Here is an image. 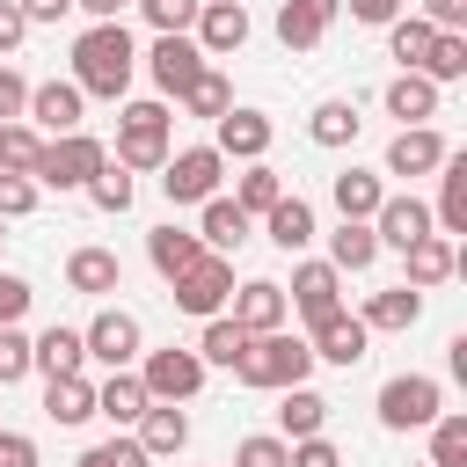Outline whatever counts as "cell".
<instances>
[{
    "label": "cell",
    "instance_id": "1",
    "mask_svg": "<svg viewBox=\"0 0 467 467\" xmlns=\"http://www.w3.org/2000/svg\"><path fill=\"white\" fill-rule=\"evenodd\" d=\"M131 73H139V44H131L124 22H88V29L73 36V88H80V95L124 102Z\"/></svg>",
    "mask_w": 467,
    "mask_h": 467
},
{
    "label": "cell",
    "instance_id": "2",
    "mask_svg": "<svg viewBox=\"0 0 467 467\" xmlns=\"http://www.w3.org/2000/svg\"><path fill=\"white\" fill-rule=\"evenodd\" d=\"M306 372H314V343L292 336V328H263V336H248V350H241V365H234V379L255 387V394L299 387Z\"/></svg>",
    "mask_w": 467,
    "mask_h": 467
},
{
    "label": "cell",
    "instance_id": "3",
    "mask_svg": "<svg viewBox=\"0 0 467 467\" xmlns=\"http://www.w3.org/2000/svg\"><path fill=\"white\" fill-rule=\"evenodd\" d=\"M175 117H168V102H124L117 109V168H131V175H146V168H161L175 146Z\"/></svg>",
    "mask_w": 467,
    "mask_h": 467
},
{
    "label": "cell",
    "instance_id": "4",
    "mask_svg": "<svg viewBox=\"0 0 467 467\" xmlns=\"http://www.w3.org/2000/svg\"><path fill=\"white\" fill-rule=\"evenodd\" d=\"M109 161V146L95 139V131H58V139H44V153H36V190H88V175Z\"/></svg>",
    "mask_w": 467,
    "mask_h": 467
},
{
    "label": "cell",
    "instance_id": "5",
    "mask_svg": "<svg viewBox=\"0 0 467 467\" xmlns=\"http://www.w3.org/2000/svg\"><path fill=\"white\" fill-rule=\"evenodd\" d=\"M168 299H175V314H190V321H212V314H226V299H234V255H197L182 277H168Z\"/></svg>",
    "mask_w": 467,
    "mask_h": 467
},
{
    "label": "cell",
    "instance_id": "6",
    "mask_svg": "<svg viewBox=\"0 0 467 467\" xmlns=\"http://www.w3.org/2000/svg\"><path fill=\"white\" fill-rule=\"evenodd\" d=\"M372 409H379V423H387V431H423V423L445 409V387H438L431 372H394V379L379 387V401H372Z\"/></svg>",
    "mask_w": 467,
    "mask_h": 467
},
{
    "label": "cell",
    "instance_id": "7",
    "mask_svg": "<svg viewBox=\"0 0 467 467\" xmlns=\"http://www.w3.org/2000/svg\"><path fill=\"white\" fill-rule=\"evenodd\" d=\"M204 358L197 350H139V387H146V401H190L197 387H204Z\"/></svg>",
    "mask_w": 467,
    "mask_h": 467
},
{
    "label": "cell",
    "instance_id": "8",
    "mask_svg": "<svg viewBox=\"0 0 467 467\" xmlns=\"http://www.w3.org/2000/svg\"><path fill=\"white\" fill-rule=\"evenodd\" d=\"M219 175H226L219 146H182V153L161 161V190H168V204H204V197H219Z\"/></svg>",
    "mask_w": 467,
    "mask_h": 467
},
{
    "label": "cell",
    "instance_id": "9",
    "mask_svg": "<svg viewBox=\"0 0 467 467\" xmlns=\"http://www.w3.org/2000/svg\"><path fill=\"white\" fill-rule=\"evenodd\" d=\"M285 306L306 321V328H321V321H336L343 314V270L321 255V263H299L292 270V285H285Z\"/></svg>",
    "mask_w": 467,
    "mask_h": 467
},
{
    "label": "cell",
    "instance_id": "10",
    "mask_svg": "<svg viewBox=\"0 0 467 467\" xmlns=\"http://www.w3.org/2000/svg\"><path fill=\"white\" fill-rule=\"evenodd\" d=\"M80 343H88V358H95V365H109V372L139 365V350H146V336H139V314H131V306H102V314L80 328Z\"/></svg>",
    "mask_w": 467,
    "mask_h": 467
},
{
    "label": "cell",
    "instance_id": "11",
    "mask_svg": "<svg viewBox=\"0 0 467 467\" xmlns=\"http://www.w3.org/2000/svg\"><path fill=\"white\" fill-rule=\"evenodd\" d=\"M204 66H212V58L197 51V36H190V29H175V36H153V51H146V80L161 88V102H175V95H182V88H190Z\"/></svg>",
    "mask_w": 467,
    "mask_h": 467
},
{
    "label": "cell",
    "instance_id": "12",
    "mask_svg": "<svg viewBox=\"0 0 467 467\" xmlns=\"http://www.w3.org/2000/svg\"><path fill=\"white\" fill-rule=\"evenodd\" d=\"M190 36H197L204 58H234V51L248 44V7H241V0H204L197 22H190Z\"/></svg>",
    "mask_w": 467,
    "mask_h": 467
},
{
    "label": "cell",
    "instance_id": "13",
    "mask_svg": "<svg viewBox=\"0 0 467 467\" xmlns=\"http://www.w3.org/2000/svg\"><path fill=\"white\" fill-rule=\"evenodd\" d=\"M270 139H277V131H270L263 109H241V102H234L226 117H212V146H219V161H263Z\"/></svg>",
    "mask_w": 467,
    "mask_h": 467
},
{
    "label": "cell",
    "instance_id": "14",
    "mask_svg": "<svg viewBox=\"0 0 467 467\" xmlns=\"http://www.w3.org/2000/svg\"><path fill=\"white\" fill-rule=\"evenodd\" d=\"M306 343H314V365H343V372H350V365H365V350H372V328H365V321L343 306L336 321L306 328Z\"/></svg>",
    "mask_w": 467,
    "mask_h": 467
},
{
    "label": "cell",
    "instance_id": "15",
    "mask_svg": "<svg viewBox=\"0 0 467 467\" xmlns=\"http://www.w3.org/2000/svg\"><path fill=\"white\" fill-rule=\"evenodd\" d=\"M80 109H88V95L73 88V80H44V88H29V124L44 131V139H58V131H80Z\"/></svg>",
    "mask_w": 467,
    "mask_h": 467
},
{
    "label": "cell",
    "instance_id": "16",
    "mask_svg": "<svg viewBox=\"0 0 467 467\" xmlns=\"http://www.w3.org/2000/svg\"><path fill=\"white\" fill-rule=\"evenodd\" d=\"M226 314L248 328V336H263V328H285V285L277 277H248V285H234V299H226Z\"/></svg>",
    "mask_w": 467,
    "mask_h": 467
},
{
    "label": "cell",
    "instance_id": "17",
    "mask_svg": "<svg viewBox=\"0 0 467 467\" xmlns=\"http://www.w3.org/2000/svg\"><path fill=\"white\" fill-rule=\"evenodd\" d=\"M131 438L146 445V460H175V452L190 445V416H182V401H146L139 423H131Z\"/></svg>",
    "mask_w": 467,
    "mask_h": 467
},
{
    "label": "cell",
    "instance_id": "18",
    "mask_svg": "<svg viewBox=\"0 0 467 467\" xmlns=\"http://www.w3.org/2000/svg\"><path fill=\"white\" fill-rule=\"evenodd\" d=\"M336 15H343V0H277V44L285 51H314Z\"/></svg>",
    "mask_w": 467,
    "mask_h": 467
},
{
    "label": "cell",
    "instance_id": "19",
    "mask_svg": "<svg viewBox=\"0 0 467 467\" xmlns=\"http://www.w3.org/2000/svg\"><path fill=\"white\" fill-rule=\"evenodd\" d=\"M372 234H379V248H409V241H423V234H438L431 226V204L423 197H379V212H372Z\"/></svg>",
    "mask_w": 467,
    "mask_h": 467
},
{
    "label": "cell",
    "instance_id": "20",
    "mask_svg": "<svg viewBox=\"0 0 467 467\" xmlns=\"http://www.w3.org/2000/svg\"><path fill=\"white\" fill-rule=\"evenodd\" d=\"M401 263H409V277H401V285L438 292V285L460 270V241H452V234H423V241H409V248H401Z\"/></svg>",
    "mask_w": 467,
    "mask_h": 467
},
{
    "label": "cell",
    "instance_id": "21",
    "mask_svg": "<svg viewBox=\"0 0 467 467\" xmlns=\"http://www.w3.org/2000/svg\"><path fill=\"white\" fill-rule=\"evenodd\" d=\"M445 153H452V146H445L431 124H401V131L387 139V175H431Z\"/></svg>",
    "mask_w": 467,
    "mask_h": 467
},
{
    "label": "cell",
    "instance_id": "22",
    "mask_svg": "<svg viewBox=\"0 0 467 467\" xmlns=\"http://www.w3.org/2000/svg\"><path fill=\"white\" fill-rule=\"evenodd\" d=\"M431 175H438V204H431V226L460 241V234H467V153H445Z\"/></svg>",
    "mask_w": 467,
    "mask_h": 467
},
{
    "label": "cell",
    "instance_id": "23",
    "mask_svg": "<svg viewBox=\"0 0 467 467\" xmlns=\"http://www.w3.org/2000/svg\"><path fill=\"white\" fill-rule=\"evenodd\" d=\"M66 285L73 292H88V299H109V292H124V263H117V248H73L66 255Z\"/></svg>",
    "mask_w": 467,
    "mask_h": 467
},
{
    "label": "cell",
    "instance_id": "24",
    "mask_svg": "<svg viewBox=\"0 0 467 467\" xmlns=\"http://www.w3.org/2000/svg\"><path fill=\"white\" fill-rule=\"evenodd\" d=\"M80 365H88V343H80V328L51 321L44 336H29V372H44V379H66V372H80Z\"/></svg>",
    "mask_w": 467,
    "mask_h": 467
},
{
    "label": "cell",
    "instance_id": "25",
    "mask_svg": "<svg viewBox=\"0 0 467 467\" xmlns=\"http://www.w3.org/2000/svg\"><path fill=\"white\" fill-rule=\"evenodd\" d=\"M197 212H204V219H197V241H204L212 255H234V248L248 241V226H255V219H248L234 197H204Z\"/></svg>",
    "mask_w": 467,
    "mask_h": 467
},
{
    "label": "cell",
    "instance_id": "26",
    "mask_svg": "<svg viewBox=\"0 0 467 467\" xmlns=\"http://www.w3.org/2000/svg\"><path fill=\"white\" fill-rule=\"evenodd\" d=\"M358 321H365L372 336H379V328H387V336H401V328H416V321H423V292H416V285H387V292H372V299H365V314H358Z\"/></svg>",
    "mask_w": 467,
    "mask_h": 467
},
{
    "label": "cell",
    "instance_id": "27",
    "mask_svg": "<svg viewBox=\"0 0 467 467\" xmlns=\"http://www.w3.org/2000/svg\"><path fill=\"white\" fill-rule=\"evenodd\" d=\"M314 431H328V401L299 379V387H277V438L292 445V438H314Z\"/></svg>",
    "mask_w": 467,
    "mask_h": 467
},
{
    "label": "cell",
    "instance_id": "28",
    "mask_svg": "<svg viewBox=\"0 0 467 467\" xmlns=\"http://www.w3.org/2000/svg\"><path fill=\"white\" fill-rule=\"evenodd\" d=\"M263 234H270V241H277L285 255H299V248L314 241V204H306L299 190H285V197H277V204L263 212Z\"/></svg>",
    "mask_w": 467,
    "mask_h": 467
},
{
    "label": "cell",
    "instance_id": "29",
    "mask_svg": "<svg viewBox=\"0 0 467 467\" xmlns=\"http://www.w3.org/2000/svg\"><path fill=\"white\" fill-rule=\"evenodd\" d=\"M44 416H51L58 431H73V423H88V416H95V379H88V372H66V379H44Z\"/></svg>",
    "mask_w": 467,
    "mask_h": 467
},
{
    "label": "cell",
    "instance_id": "30",
    "mask_svg": "<svg viewBox=\"0 0 467 467\" xmlns=\"http://www.w3.org/2000/svg\"><path fill=\"white\" fill-rule=\"evenodd\" d=\"M379 102H387V117H401V124H431V117H438V80H423V73H394Z\"/></svg>",
    "mask_w": 467,
    "mask_h": 467
},
{
    "label": "cell",
    "instance_id": "31",
    "mask_svg": "<svg viewBox=\"0 0 467 467\" xmlns=\"http://www.w3.org/2000/svg\"><path fill=\"white\" fill-rule=\"evenodd\" d=\"M328 263H336L343 277L372 270V263H379V234H372V219H343V226L328 234Z\"/></svg>",
    "mask_w": 467,
    "mask_h": 467
},
{
    "label": "cell",
    "instance_id": "32",
    "mask_svg": "<svg viewBox=\"0 0 467 467\" xmlns=\"http://www.w3.org/2000/svg\"><path fill=\"white\" fill-rule=\"evenodd\" d=\"M197 255H204V241H197L190 226H153V234H146V263H153L161 277H182Z\"/></svg>",
    "mask_w": 467,
    "mask_h": 467
},
{
    "label": "cell",
    "instance_id": "33",
    "mask_svg": "<svg viewBox=\"0 0 467 467\" xmlns=\"http://www.w3.org/2000/svg\"><path fill=\"white\" fill-rule=\"evenodd\" d=\"M328 197H336V212H343V219H372V212H379V197H387V182H379L372 168H343V175L328 182Z\"/></svg>",
    "mask_w": 467,
    "mask_h": 467
},
{
    "label": "cell",
    "instance_id": "34",
    "mask_svg": "<svg viewBox=\"0 0 467 467\" xmlns=\"http://www.w3.org/2000/svg\"><path fill=\"white\" fill-rule=\"evenodd\" d=\"M190 350H197L204 365H219V372H234V365H241V350H248V328H241L234 314H212V321H204V336H197Z\"/></svg>",
    "mask_w": 467,
    "mask_h": 467
},
{
    "label": "cell",
    "instance_id": "35",
    "mask_svg": "<svg viewBox=\"0 0 467 467\" xmlns=\"http://www.w3.org/2000/svg\"><path fill=\"white\" fill-rule=\"evenodd\" d=\"M139 409H146V387H139V372L124 365V372H109L102 387H95V416H109L117 431L124 423H139Z\"/></svg>",
    "mask_w": 467,
    "mask_h": 467
},
{
    "label": "cell",
    "instance_id": "36",
    "mask_svg": "<svg viewBox=\"0 0 467 467\" xmlns=\"http://www.w3.org/2000/svg\"><path fill=\"white\" fill-rule=\"evenodd\" d=\"M416 73H423V80H438V88H452V80H467V29H438Z\"/></svg>",
    "mask_w": 467,
    "mask_h": 467
},
{
    "label": "cell",
    "instance_id": "37",
    "mask_svg": "<svg viewBox=\"0 0 467 467\" xmlns=\"http://www.w3.org/2000/svg\"><path fill=\"white\" fill-rule=\"evenodd\" d=\"M358 124H365V117H358V102H343V95H336V102H314V117H306V139L336 153V146H350V139H358Z\"/></svg>",
    "mask_w": 467,
    "mask_h": 467
},
{
    "label": "cell",
    "instance_id": "38",
    "mask_svg": "<svg viewBox=\"0 0 467 467\" xmlns=\"http://www.w3.org/2000/svg\"><path fill=\"white\" fill-rule=\"evenodd\" d=\"M175 102H182L190 117H204V124H212V117H226V109H234V80H226L219 66H204V73H197V80H190Z\"/></svg>",
    "mask_w": 467,
    "mask_h": 467
},
{
    "label": "cell",
    "instance_id": "39",
    "mask_svg": "<svg viewBox=\"0 0 467 467\" xmlns=\"http://www.w3.org/2000/svg\"><path fill=\"white\" fill-rule=\"evenodd\" d=\"M277 197H285V175H277L270 161H248V168H241V182H234V204H241L248 219H263Z\"/></svg>",
    "mask_w": 467,
    "mask_h": 467
},
{
    "label": "cell",
    "instance_id": "40",
    "mask_svg": "<svg viewBox=\"0 0 467 467\" xmlns=\"http://www.w3.org/2000/svg\"><path fill=\"white\" fill-rule=\"evenodd\" d=\"M431 36H438V29H431L423 15H394V22H387V51H394V66H401V73H416V66H423V51H431Z\"/></svg>",
    "mask_w": 467,
    "mask_h": 467
},
{
    "label": "cell",
    "instance_id": "41",
    "mask_svg": "<svg viewBox=\"0 0 467 467\" xmlns=\"http://www.w3.org/2000/svg\"><path fill=\"white\" fill-rule=\"evenodd\" d=\"M423 431H431V467H467V416L460 409H438Z\"/></svg>",
    "mask_w": 467,
    "mask_h": 467
},
{
    "label": "cell",
    "instance_id": "42",
    "mask_svg": "<svg viewBox=\"0 0 467 467\" xmlns=\"http://www.w3.org/2000/svg\"><path fill=\"white\" fill-rule=\"evenodd\" d=\"M131 190H139V182H131V168H117V161H102V168L88 175V204H95V212H109V219H117V212H131Z\"/></svg>",
    "mask_w": 467,
    "mask_h": 467
},
{
    "label": "cell",
    "instance_id": "43",
    "mask_svg": "<svg viewBox=\"0 0 467 467\" xmlns=\"http://www.w3.org/2000/svg\"><path fill=\"white\" fill-rule=\"evenodd\" d=\"M36 153H44V131H36L29 117L0 124V168H7V175H29V168H36Z\"/></svg>",
    "mask_w": 467,
    "mask_h": 467
},
{
    "label": "cell",
    "instance_id": "44",
    "mask_svg": "<svg viewBox=\"0 0 467 467\" xmlns=\"http://www.w3.org/2000/svg\"><path fill=\"white\" fill-rule=\"evenodd\" d=\"M234 467H292V445L277 431H255V438L234 445Z\"/></svg>",
    "mask_w": 467,
    "mask_h": 467
},
{
    "label": "cell",
    "instance_id": "45",
    "mask_svg": "<svg viewBox=\"0 0 467 467\" xmlns=\"http://www.w3.org/2000/svg\"><path fill=\"white\" fill-rule=\"evenodd\" d=\"M73 467H146V445L117 431V438H102V445H88V452H80Z\"/></svg>",
    "mask_w": 467,
    "mask_h": 467
},
{
    "label": "cell",
    "instance_id": "46",
    "mask_svg": "<svg viewBox=\"0 0 467 467\" xmlns=\"http://www.w3.org/2000/svg\"><path fill=\"white\" fill-rule=\"evenodd\" d=\"M197 7H204V0H139V15L153 22V36H175V29H190V22H197Z\"/></svg>",
    "mask_w": 467,
    "mask_h": 467
},
{
    "label": "cell",
    "instance_id": "47",
    "mask_svg": "<svg viewBox=\"0 0 467 467\" xmlns=\"http://www.w3.org/2000/svg\"><path fill=\"white\" fill-rule=\"evenodd\" d=\"M15 379H29V336H22V321L0 328V394H7Z\"/></svg>",
    "mask_w": 467,
    "mask_h": 467
},
{
    "label": "cell",
    "instance_id": "48",
    "mask_svg": "<svg viewBox=\"0 0 467 467\" xmlns=\"http://www.w3.org/2000/svg\"><path fill=\"white\" fill-rule=\"evenodd\" d=\"M36 197H44V190H36V175H7V168H0V219H29V212H36Z\"/></svg>",
    "mask_w": 467,
    "mask_h": 467
},
{
    "label": "cell",
    "instance_id": "49",
    "mask_svg": "<svg viewBox=\"0 0 467 467\" xmlns=\"http://www.w3.org/2000/svg\"><path fill=\"white\" fill-rule=\"evenodd\" d=\"M22 109H29V80H22V73L0 58V124H15Z\"/></svg>",
    "mask_w": 467,
    "mask_h": 467
},
{
    "label": "cell",
    "instance_id": "50",
    "mask_svg": "<svg viewBox=\"0 0 467 467\" xmlns=\"http://www.w3.org/2000/svg\"><path fill=\"white\" fill-rule=\"evenodd\" d=\"M29 299H36V292H29V277L0 270V328H7V321H22V314H29Z\"/></svg>",
    "mask_w": 467,
    "mask_h": 467
},
{
    "label": "cell",
    "instance_id": "51",
    "mask_svg": "<svg viewBox=\"0 0 467 467\" xmlns=\"http://www.w3.org/2000/svg\"><path fill=\"white\" fill-rule=\"evenodd\" d=\"M292 467H343V452L314 431V438H292Z\"/></svg>",
    "mask_w": 467,
    "mask_h": 467
},
{
    "label": "cell",
    "instance_id": "52",
    "mask_svg": "<svg viewBox=\"0 0 467 467\" xmlns=\"http://www.w3.org/2000/svg\"><path fill=\"white\" fill-rule=\"evenodd\" d=\"M0 467H44L36 460V438L29 431H0Z\"/></svg>",
    "mask_w": 467,
    "mask_h": 467
},
{
    "label": "cell",
    "instance_id": "53",
    "mask_svg": "<svg viewBox=\"0 0 467 467\" xmlns=\"http://www.w3.org/2000/svg\"><path fill=\"white\" fill-rule=\"evenodd\" d=\"M350 7V22H365V29H387L394 15H401V0H343Z\"/></svg>",
    "mask_w": 467,
    "mask_h": 467
},
{
    "label": "cell",
    "instance_id": "54",
    "mask_svg": "<svg viewBox=\"0 0 467 467\" xmlns=\"http://www.w3.org/2000/svg\"><path fill=\"white\" fill-rule=\"evenodd\" d=\"M423 22L431 29H467V0H423Z\"/></svg>",
    "mask_w": 467,
    "mask_h": 467
},
{
    "label": "cell",
    "instance_id": "55",
    "mask_svg": "<svg viewBox=\"0 0 467 467\" xmlns=\"http://www.w3.org/2000/svg\"><path fill=\"white\" fill-rule=\"evenodd\" d=\"M22 36H29V22H22V7H15V0H0V58H7V51L22 44Z\"/></svg>",
    "mask_w": 467,
    "mask_h": 467
},
{
    "label": "cell",
    "instance_id": "56",
    "mask_svg": "<svg viewBox=\"0 0 467 467\" xmlns=\"http://www.w3.org/2000/svg\"><path fill=\"white\" fill-rule=\"evenodd\" d=\"M15 7H22V22H29V29H36V22H66V15H73V0H15Z\"/></svg>",
    "mask_w": 467,
    "mask_h": 467
},
{
    "label": "cell",
    "instance_id": "57",
    "mask_svg": "<svg viewBox=\"0 0 467 467\" xmlns=\"http://www.w3.org/2000/svg\"><path fill=\"white\" fill-rule=\"evenodd\" d=\"M73 7H80L88 22H117V15H124V0H73Z\"/></svg>",
    "mask_w": 467,
    "mask_h": 467
},
{
    "label": "cell",
    "instance_id": "58",
    "mask_svg": "<svg viewBox=\"0 0 467 467\" xmlns=\"http://www.w3.org/2000/svg\"><path fill=\"white\" fill-rule=\"evenodd\" d=\"M423 467H431V460H423Z\"/></svg>",
    "mask_w": 467,
    "mask_h": 467
}]
</instances>
